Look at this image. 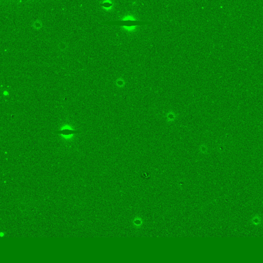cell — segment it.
<instances>
[{
    "instance_id": "obj_1",
    "label": "cell",
    "mask_w": 263,
    "mask_h": 263,
    "mask_svg": "<svg viewBox=\"0 0 263 263\" xmlns=\"http://www.w3.org/2000/svg\"><path fill=\"white\" fill-rule=\"evenodd\" d=\"M109 23L112 24V25H115L132 26L143 25H147V24H152V22H141V21H138L127 20V21H115V22H111Z\"/></svg>"
}]
</instances>
